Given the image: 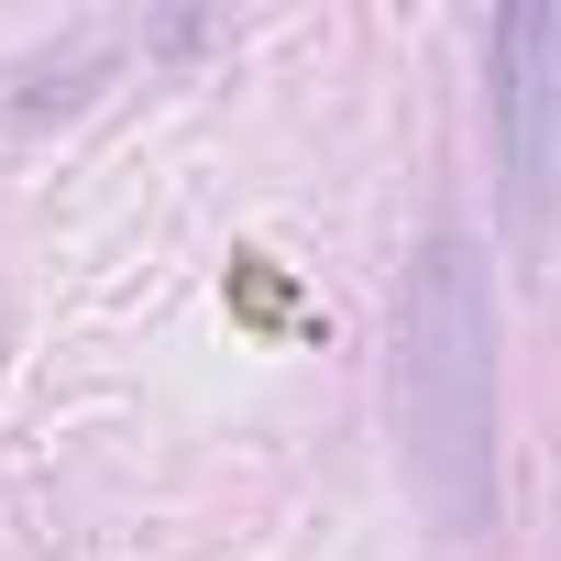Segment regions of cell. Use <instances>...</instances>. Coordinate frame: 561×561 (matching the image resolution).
<instances>
[{"label":"cell","instance_id":"obj_1","mask_svg":"<svg viewBox=\"0 0 561 561\" xmlns=\"http://www.w3.org/2000/svg\"><path fill=\"white\" fill-rule=\"evenodd\" d=\"M397 451L419 506L451 539H495L506 517V397H495V275L473 231H430L397 298Z\"/></svg>","mask_w":561,"mask_h":561},{"label":"cell","instance_id":"obj_2","mask_svg":"<svg viewBox=\"0 0 561 561\" xmlns=\"http://www.w3.org/2000/svg\"><path fill=\"white\" fill-rule=\"evenodd\" d=\"M484 122L495 165L517 187V220L561 209V12H495L484 23Z\"/></svg>","mask_w":561,"mask_h":561}]
</instances>
